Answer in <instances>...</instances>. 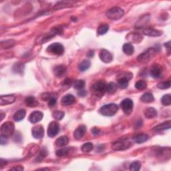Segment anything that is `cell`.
<instances>
[{"mask_svg":"<svg viewBox=\"0 0 171 171\" xmlns=\"http://www.w3.org/2000/svg\"><path fill=\"white\" fill-rule=\"evenodd\" d=\"M47 51L50 54L61 56V55L64 54V48L62 44H61L60 43L58 42H56L49 45L47 48Z\"/></svg>","mask_w":171,"mask_h":171,"instance_id":"cell-6","label":"cell"},{"mask_svg":"<svg viewBox=\"0 0 171 171\" xmlns=\"http://www.w3.org/2000/svg\"><path fill=\"white\" fill-rule=\"evenodd\" d=\"M145 115L146 118L152 119L157 117V111L154 108H148L146 110Z\"/></svg>","mask_w":171,"mask_h":171,"instance_id":"cell-27","label":"cell"},{"mask_svg":"<svg viewBox=\"0 0 171 171\" xmlns=\"http://www.w3.org/2000/svg\"><path fill=\"white\" fill-rule=\"evenodd\" d=\"M70 148H61L58 150L56 151V154L59 157H64V156L68 155L70 153Z\"/></svg>","mask_w":171,"mask_h":171,"instance_id":"cell-36","label":"cell"},{"mask_svg":"<svg viewBox=\"0 0 171 171\" xmlns=\"http://www.w3.org/2000/svg\"><path fill=\"white\" fill-rule=\"evenodd\" d=\"M72 84V81L70 80V79H68V78L66 79V80H64L62 84V86L67 87V88H69V87L71 86Z\"/></svg>","mask_w":171,"mask_h":171,"instance_id":"cell-46","label":"cell"},{"mask_svg":"<svg viewBox=\"0 0 171 171\" xmlns=\"http://www.w3.org/2000/svg\"><path fill=\"white\" fill-rule=\"evenodd\" d=\"M78 96H81V97H84V96H85L86 95L87 92H86L85 90H80L78 91Z\"/></svg>","mask_w":171,"mask_h":171,"instance_id":"cell-50","label":"cell"},{"mask_svg":"<svg viewBox=\"0 0 171 171\" xmlns=\"http://www.w3.org/2000/svg\"><path fill=\"white\" fill-rule=\"evenodd\" d=\"M64 115H65V114H64V112H62V111L58 110V111H55L53 113L54 118L56 119V120H62V119L64 118Z\"/></svg>","mask_w":171,"mask_h":171,"instance_id":"cell-44","label":"cell"},{"mask_svg":"<svg viewBox=\"0 0 171 171\" xmlns=\"http://www.w3.org/2000/svg\"><path fill=\"white\" fill-rule=\"evenodd\" d=\"M92 133L93 134L94 136H98L100 134V130L98 128L94 127L92 128Z\"/></svg>","mask_w":171,"mask_h":171,"instance_id":"cell-49","label":"cell"},{"mask_svg":"<svg viewBox=\"0 0 171 171\" xmlns=\"http://www.w3.org/2000/svg\"><path fill=\"white\" fill-rule=\"evenodd\" d=\"M141 168V164L139 161H134L130 164V170L132 171H138Z\"/></svg>","mask_w":171,"mask_h":171,"instance_id":"cell-43","label":"cell"},{"mask_svg":"<svg viewBox=\"0 0 171 171\" xmlns=\"http://www.w3.org/2000/svg\"><path fill=\"white\" fill-rule=\"evenodd\" d=\"M133 102L130 98H126L123 100L120 103V107L125 114L129 115L132 112L133 109Z\"/></svg>","mask_w":171,"mask_h":171,"instance_id":"cell-8","label":"cell"},{"mask_svg":"<svg viewBox=\"0 0 171 171\" xmlns=\"http://www.w3.org/2000/svg\"><path fill=\"white\" fill-rule=\"evenodd\" d=\"M132 78V76L127 74H124V76H121L118 79V83L117 86L120 88V89H125L126 88L128 85V82H129L130 79Z\"/></svg>","mask_w":171,"mask_h":171,"instance_id":"cell-10","label":"cell"},{"mask_svg":"<svg viewBox=\"0 0 171 171\" xmlns=\"http://www.w3.org/2000/svg\"><path fill=\"white\" fill-rule=\"evenodd\" d=\"M54 94H51L50 92H45V93L42 94L41 98L43 100H45V101H48V100H50L51 98L55 97L54 96Z\"/></svg>","mask_w":171,"mask_h":171,"instance_id":"cell-45","label":"cell"},{"mask_svg":"<svg viewBox=\"0 0 171 171\" xmlns=\"http://www.w3.org/2000/svg\"><path fill=\"white\" fill-rule=\"evenodd\" d=\"M92 90L96 96L101 98L106 92V84L103 81L96 82L92 86Z\"/></svg>","mask_w":171,"mask_h":171,"instance_id":"cell-4","label":"cell"},{"mask_svg":"<svg viewBox=\"0 0 171 171\" xmlns=\"http://www.w3.org/2000/svg\"><path fill=\"white\" fill-rule=\"evenodd\" d=\"M60 131V125L56 122H51L48 128V136L50 138H54L58 134Z\"/></svg>","mask_w":171,"mask_h":171,"instance_id":"cell-9","label":"cell"},{"mask_svg":"<svg viewBox=\"0 0 171 171\" xmlns=\"http://www.w3.org/2000/svg\"><path fill=\"white\" fill-rule=\"evenodd\" d=\"M123 50L124 53L127 56H131L134 52V48L133 45L130 43H126L123 46Z\"/></svg>","mask_w":171,"mask_h":171,"instance_id":"cell-26","label":"cell"},{"mask_svg":"<svg viewBox=\"0 0 171 171\" xmlns=\"http://www.w3.org/2000/svg\"><path fill=\"white\" fill-rule=\"evenodd\" d=\"M124 15V11L118 7H114L106 12V16L108 17L110 20H118L120 18L123 17Z\"/></svg>","mask_w":171,"mask_h":171,"instance_id":"cell-3","label":"cell"},{"mask_svg":"<svg viewBox=\"0 0 171 171\" xmlns=\"http://www.w3.org/2000/svg\"><path fill=\"white\" fill-rule=\"evenodd\" d=\"M76 101V98L72 94H67L64 96L61 100V104L64 106H70L74 104Z\"/></svg>","mask_w":171,"mask_h":171,"instance_id":"cell-15","label":"cell"},{"mask_svg":"<svg viewBox=\"0 0 171 171\" xmlns=\"http://www.w3.org/2000/svg\"><path fill=\"white\" fill-rule=\"evenodd\" d=\"M48 155V151L46 149L43 148L42 149L39 153L38 154L37 157L36 158V162H38V163H40L44 159V158L46 157Z\"/></svg>","mask_w":171,"mask_h":171,"instance_id":"cell-35","label":"cell"},{"mask_svg":"<svg viewBox=\"0 0 171 171\" xmlns=\"http://www.w3.org/2000/svg\"><path fill=\"white\" fill-rule=\"evenodd\" d=\"M126 39L130 43H134V44H139L142 42L143 37L141 34L138 33L130 32L127 34Z\"/></svg>","mask_w":171,"mask_h":171,"instance_id":"cell-11","label":"cell"},{"mask_svg":"<svg viewBox=\"0 0 171 171\" xmlns=\"http://www.w3.org/2000/svg\"><path fill=\"white\" fill-rule=\"evenodd\" d=\"M99 57L100 59L104 63H110L112 62L113 59L112 54L110 53L108 50H104V49L100 50L99 53Z\"/></svg>","mask_w":171,"mask_h":171,"instance_id":"cell-13","label":"cell"},{"mask_svg":"<svg viewBox=\"0 0 171 171\" xmlns=\"http://www.w3.org/2000/svg\"><path fill=\"white\" fill-rule=\"evenodd\" d=\"M68 142L69 140L68 137L66 136H62L56 140L55 144H56L58 147H64V146H65L68 144Z\"/></svg>","mask_w":171,"mask_h":171,"instance_id":"cell-24","label":"cell"},{"mask_svg":"<svg viewBox=\"0 0 171 171\" xmlns=\"http://www.w3.org/2000/svg\"><path fill=\"white\" fill-rule=\"evenodd\" d=\"M109 30V26L107 24H102V25L100 26L98 28L97 32L99 35H104L108 32Z\"/></svg>","mask_w":171,"mask_h":171,"instance_id":"cell-37","label":"cell"},{"mask_svg":"<svg viewBox=\"0 0 171 171\" xmlns=\"http://www.w3.org/2000/svg\"><path fill=\"white\" fill-rule=\"evenodd\" d=\"M26 112L24 109L19 110H17L14 115V120L17 122L22 120L24 118V117H26Z\"/></svg>","mask_w":171,"mask_h":171,"instance_id":"cell-28","label":"cell"},{"mask_svg":"<svg viewBox=\"0 0 171 171\" xmlns=\"http://www.w3.org/2000/svg\"><path fill=\"white\" fill-rule=\"evenodd\" d=\"M91 66V63L89 60H84L79 64L78 68L80 70L81 72H84L86 70H87L90 68Z\"/></svg>","mask_w":171,"mask_h":171,"instance_id":"cell-33","label":"cell"},{"mask_svg":"<svg viewBox=\"0 0 171 171\" xmlns=\"http://www.w3.org/2000/svg\"><path fill=\"white\" fill-rule=\"evenodd\" d=\"M171 86V83H170V80H168V81H165V82H162L158 83L157 85L158 88L161 90H166L169 88Z\"/></svg>","mask_w":171,"mask_h":171,"instance_id":"cell-40","label":"cell"},{"mask_svg":"<svg viewBox=\"0 0 171 171\" xmlns=\"http://www.w3.org/2000/svg\"><path fill=\"white\" fill-rule=\"evenodd\" d=\"M5 164H6V161H4V160L1 159V160H0V165L3 166L5 165Z\"/></svg>","mask_w":171,"mask_h":171,"instance_id":"cell-53","label":"cell"},{"mask_svg":"<svg viewBox=\"0 0 171 171\" xmlns=\"http://www.w3.org/2000/svg\"><path fill=\"white\" fill-rule=\"evenodd\" d=\"M48 103L49 106H50V107L54 106L56 104V97L51 98L50 100H48Z\"/></svg>","mask_w":171,"mask_h":171,"instance_id":"cell-47","label":"cell"},{"mask_svg":"<svg viewBox=\"0 0 171 171\" xmlns=\"http://www.w3.org/2000/svg\"><path fill=\"white\" fill-rule=\"evenodd\" d=\"M149 138V136L146 134H140L136 135L134 138V141L138 144H140V143H143L146 141H147L148 139Z\"/></svg>","mask_w":171,"mask_h":171,"instance_id":"cell-30","label":"cell"},{"mask_svg":"<svg viewBox=\"0 0 171 171\" xmlns=\"http://www.w3.org/2000/svg\"><path fill=\"white\" fill-rule=\"evenodd\" d=\"M16 44V42L14 40V39H7V40H4L1 42V48L2 49H8Z\"/></svg>","mask_w":171,"mask_h":171,"instance_id":"cell-29","label":"cell"},{"mask_svg":"<svg viewBox=\"0 0 171 171\" xmlns=\"http://www.w3.org/2000/svg\"><path fill=\"white\" fill-rule=\"evenodd\" d=\"M161 102L164 106H170L171 104V98L170 94H166L161 99Z\"/></svg>","mask_w":171,"mask_h":171,"instance_id":"cell-41","label":"cell"},{"mask_svg":"<svg viewBox=\"0 0 171 171\" xmlns=\"http://www.w3.org/2000/svg\"><path fill=\"white\" fill-rule=\"evenodd\" d=\"M164 46H165L168 50H169V54H170V42H168L164 44Z\"/></svg>","mask_w":171,"mask_h":171,"instance_id":"cell-52","label":"cell"},{"mask_svg":"<svg viewBox=\"0 0 171 171\" xmlns=\"http://www.w3.org/2000/svg\"><path fill=\"white\" fill-rule=\"evenodd\" d=\"M88 57H93V56H94V51H92V50H91V51H90L89 52H88Z\"/></svg>","mask_w":171,"mask_h":171,"instance_id":"cell-54","label":"cell"},{"mask_svg":"<svg viewBox=\"0 0 171 171\" xmlns=\"http://www.w3.org/2000/svg\"><path fill=\"white\" fill-rule=\"evenodd\" d=\"M162 73H163V70L161 66L158 64H154L151 69V76L154 78H160Z\"/></svg>","mask_w":171,"mask_h":171,"instance_id":"cell-17","label":"cell"},{"mask_svg":"<svg viewBox=\"0 0 171 171\" xmlns=\"http://www.w3.org/2000/svg\"><path fill=\"white\" fill-rule=\"evenodd\" d=\"M15 100H16V97L14 95L2 96L0 98V105L4 106L11 104L15 102Z\"/></svg>","mask_w":171,"mask_h":171,"instance_id":"cell-18","label":"cell"},{"mask_svg":"<svg viewBox=\"0 0 171 171\" xmlns=\"http://www.w3.org/2000/svg\"><path fill=\"white\" fill-rule=\"evenodd\" d=\"M143 33L145 36H150V37H158L163 34V32L159 30L153 29V28H147L144 30Z\"/></svg>","mask_w":171,"mask_h":171,"instance_id":"cell-21","label":"cell"},{"mask_svg":"<svg viewBox=\"0 0 171 171\" xmlns=\"http://www.w3.org/2000/svg\"><path fill=\"white\" fill-rule=\"evenodd\" d=\"M76 4V3L72 2H60L55 5L54 10H60V9L72 7Z\"/></svg>","mask_w":171,"mask_h":171,"instance_id":"cell-22","label":"cell"},{"mask_svg":"<svg viewBox=\"0 0 171 171\" xmlns=\"http://www.w3.org/2000/svg\"><path fill=\"white\" fill-rule=\"evenodd\" d=\"M117 84H116L114 82H110L108 84H106V92L109 94H114L117 90Z\"/></svg>","mask_w":171,"mask_h":171,"instance_id":"cell-34","label":"cell"},{"mask_svg":"<svg viewBox=\"0 0 171 171\" xmlns=\"http://www.w3.org/2000/svg\"><path fill=\"white\" fill-rule=\"evenodd\" d=\"M15 130V126L11 122H6L1 126V133L2 135L10 136L14 134Z\"/></svg>","mask_w":171,"mask_h":171,"instance_id":"cell-7","label":"cell"},{"mask_svg":"<svg viewBox=\"0 0 171 171\" xmlns=\"http://www.w3.org/2000/svg\"><path fill=\"white\" fill-rule=\"evenodd\" d=\"M43 117H44V114L40 111H34L33 112L29 117V120L30 123L33 124L39 123V121L42 120Z\"/></svg>","mask_w":171,"mask_h":171,"instance_id":"cell-14","label":"cell"},{"mask_svg":"<svg viewBox=\"0 0 171 171\" xmlns=\"http://www.w3.org/2000/svg\"><path fill=\"white\" fill-rule=\"evenodd\" d=\"M141 101L145 103H151L154 101V96L151 93H145L140 98Z\"/></svg>","mask_w":171,"mask_h":171,"instance_id":"cell-31","label":"cell"},{"mask_svg":"<svg viewBox=\"0 0 171 171\" xmlns=\"http://www.w3.org/2000/svg\"><path fill=\"white\" fill-rule=\"evenodd\" d=\"M156 51H157L155 50L154 48H148L137 57V60H138L140 63L142 64L148 63L153 58V57L155 56Z\"/></svg>","mask_w":171,"mask_h":171,"instance_id":"cell-2","label":"cell"},{"mask_svg":"<svg viewBox=\"0 0 171 171\" xmlns=\"http://www.w3.org/2000/svg\"><path fill=\"white\" fill-rule=\"evenodd\" d=\"M146 87H147V83L145 80H138L135 84V88L139 90H145Z\"/></svg>","mask_w":171,"mask_h":171,"instance_id":"cell-38","label":"cell"},{"mask_svg":"<svg viewBox=\"0 0 171 171\" xmlns=\"http://www.w3.org/2000/svg\"><path fill=\"white\" fill-rule=\"evenodd\" d=\"M5 116V114H4V112L1 111V121H2V120H3V119H4Z\"/></svg>","mask_w":171,"mask_h":171,"instance_id":"cell-55","label":"cell"},{"mask_svg":"<svg viewBox=\"0 0 171 171\" xmlns=\"http://www.w3.org/2000/svg\"><path fill=\"white\" fill-rule=\"evenodd\" d=\"M132 144L128 140H120L118 141H116L113 143L112 145V148L116 151H125L128 148H129Z\"/></svg>","mask_w":171,"mask_h":171,"instance_id":"cell-5","label":"cell"},{"mask_svg":"<svg viewBox=\"0 0 171 171\" xmlns=\"http://www.w3.org/2000/svg\"><path fill=\"white\" fill-rule=\"evenodd\" d=\"M170 128V120L164 122V123H161L160 124L157 125L153 128V130L155 132H160V131L169 130Z\"/></svg>","mask_w":171,"mask_h":171,"instance_id":"cell-23","label":"cell"},{"mask_svg":"<svg viewBox=\"0 0 171 171\" xmlns=\"http://www.w3.org/2000/svg\"><path fill=\"white\" fill-rule=\"evenodd\" d=\"M86 132V126L84 125H80L76 128L74 132V136L76 140H80L84 136Z\"/></svg>","mask_w":171,"mask_h":171,"instance_id":"cell-19","label":"cell"},{"mask_svg":"<svg viewBox=\"0 0 171 171\" xmlns=\"http://www.w3.org/2000/svg\"><path fill=\"white\" fill-rule=\"evenodd\" d=\"M56 34H55L53 31H51L49 33L42 34L37 38V39H36V42H37V44H45V42H47L48 41L50 40V39L52 38L53 36H54Z\"/></svg>","mask_w":171,"mask_h":171,"instance_id":"cell-16","label":"cell"},{"mask_svg":"<svg viewBox=\"0 0 171 171\" xmlns=\"http://www.w3.org/2000/svg\"><path fill=\"white\" fill-rule=\"evenodd\" d=\"M118 110V106L116 104H108L102 106L99 110L100 114L106 117H112Z\"/></svg>","mask_w":171,"mask_h":171,"instance_id":"cell-1","label":"cell"},{"mask_svg":"<svg viewBox=\"0 0 171 171\" xmlns=\"http://www.w3.org/2000/svg\"><path fill=\"white\" fill-rule=\"evenodd\" d=\"M94 148V145L92 143L87 142L85 143L82 146V151L84 152H89L92 151Z\"/></svg>","mask_w":171,"mask_h":171,"instance_id":"cell-39","label":"cell"},{"mask_svg":"<svg viewBox=\"0 0 171 171\" xmlns=\"http://www.w3.org/2000/svg\"><path fill=\"white\" fill-rule=\"evenodd\" d=\"M24 66L23 64H21L20 62L16 63L13 66V71L17 74H22L24 70Z\"/></svg>","mask_w":171,"mask_h":171,"instance_id":"cell-32","label":"cell"},{"mask_svg":"<svg viewBox=\"0 0 171 171\" xmlns=\"http://www.w3.org/2000/svg\"><path fill=\"white\" fill-rule=\"evenodd\" d=\"M85 86V82L82 80H78L74 83V88L76 90H80L83 89Z\"/></svg>","mask_w":171,"mask_h":171,"instance_id":"cell-42","label":"cell"},{"mask_svg":"<svg viewBox=\"0 0 171 171\" xmlns=\"http://www.w3.org/2000/svg\"><path fill=\"white\" fill-rule=\"evenodd\" d=\"M67 72L66 66L64 65H58L56 66L54 69V73L56 77L62 78L66 74Z\"/></svg>","mask_w":171,"mask_h":171,"instance_id":"cell-20","label":"cell"},{"mask_svg":"<svg viewBox=\"0 0 171 171\" xmlns=\"http://www.w3.org/2000/svg\"><path fill=\"white\" fill-rule=\"evenodd\" d=\"M32 134L33 138L36 139L42 138L44 135V127H43L42 125H38V126L33 127L32 130Z\"/></svg>","mask_w":171,"mask_h":171,"instance_id":"cell-12","label":"cell"},{"mask_svg":"<svg viewBox=\"0 0 171 171\" xmlns=\"http://www.w3.org/2000/svg\"><path fill=\"white\" fill-rule=\"evenodd\" d=\"M10 170H23V168L21 166H17L16 167H13V168H11Z\"/></svg>","mask_w":171,"mask_h":171,"instance_id":"cell-51","label":"cell"},{"mask_svg":"<svg viewBox=\"0 0 171 171\" xmlns=\"http://www.w3.org/2000/svg\"><path fill=\"white\" fill-rule=\"evenodd\" d=\"M8 136H5L4 135H1L0 137V142H1L2 145H5L8 143Z\"/></svg>","mask_w":171,"mask_h":171,"instance_id":"cell-48","label":"cell"},{"mask_svg":"<svg viewBox=\"0 0 171 171\" xmlns=\"http://www.w3.org/2000/svg\"><path fill=\"white\" fill-rule=\"evenodd\" d=\"M25 103L27 106L31 107V108H34L39 104L38 100L33 96H27L25 99Z\"/></svg>","mask_w":171,"mask_h":171,"instance_id":"cell-25","label":"cell"}]
</instances>
